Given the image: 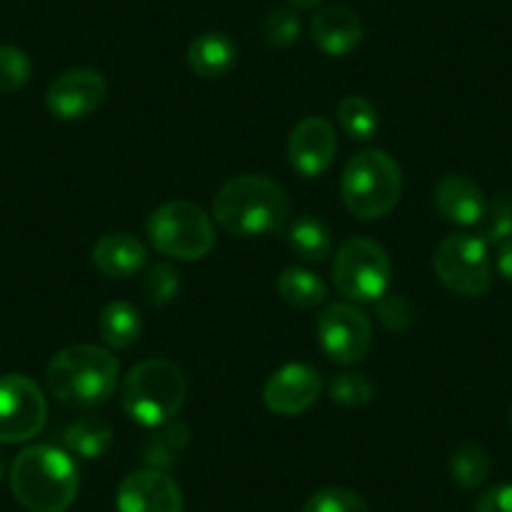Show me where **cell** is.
<instances>
[{"label": "cell", "instance_id": "cell-10", "mask_svg": "<svg viewBox=\"0 0 512 512\" xmlns=\"http://www.w3.org/2000/svg\"><path fill=\"white\" fill-rule=\"evenodd\" d=\"M317 337L332 362L349 367L372 349V322L352 304H329L317 322Z\"/></svg>", "mask_w": 512, "mask_h": 512}, {"label": "cell", "instance_id": "cell-37", "mask_svg": "<svg viewBox=\"0 0 512 512\" xmlns=\"http://www.w3.org/2000/svg\"><path fill=\"white\" fill-rule=\"evenodd\" d=\"M510 422H512V407H510Z\"/></svg>", "mask_w": 512, "mask_h": 512}, {"label": "cell", "instance_id": "cell-24", "mask_svg": "<svg viewBox=\"0 0 512 512\" xmlns=\"http://www.w3.org/2000/svg\"><path fill=\"white\" fill-rule=\"evenodd\" d=\"M339 126L354 141H369L379 128L377 108L362 96H347L337 108Z\"/></svg>", "mask_w": 512, "mask_h": 512}, {"label": "cell", "instance_id": "cell-12", "mask_svg": "<svg viewBox=\"0 0 512 512\" xmlns=\"http://www.w3.org/2000/svg\"><path fill=\"white\" fill-rule=\"evenodd\" d=\"M118 512H184V495L164 470H136L116 490Z\"/></svg>", "mask_w": 512, "mask_h": 512}, {"label": "cell", "instance_id": "cell-27", "mask_svg": "<svg viewBox=\"0 0 512 512\" xmlns=\"http://www.w3.org/2000/svg\"><path fill=\"white\" fill-rule=\"evenodd\" d=\"M329 397H332L334 405L349 407V410L367 407L374 397V384L362 372H342L329 384Z\"/></svg>", "mask_w": 512, "mask_h": 512}, {"label": "cell", "instance_id": "cell-3", "mask_svg": "<svg viewBox=\"0 0 512 512\" xmlns=\"http://www.w3.org/2000/svg\"><path fill=\"white\" fill-rule=\"evenodd\" d=\"M78 467L71 452L31 445L11 465V490L28 512H66L78 497Z\"/></svg>", "mask_w": 512, "mask_h": 512}, {"label": "cell", "instance_id": "cell-18", "mask_svg": "<svg viewBox=\"0 0 512 512\" xmlns=\"http://www.w3.org/2000/svg\"><path fill=\"white\" fill-rule=\"evenodd\" d=\"M186 58L196 76L221 78L234 71L236 61H239V46L229 33L209 31L191 41Z\"/></svg>", "mask_w": 512, "mask_h": 512}, {"label": "cell", "instance_id": "cell-7", "mask_svg": "<svg viewBox=\"0 0 512 512\" xmlns=\"http://www.w3.org/2000/svg\"><path fill=\"white\" fill-rule=\"evenodd\" d=\"M334 287L349 302L369 304L387 294L392 279L390 254L367 236L347 239L337 249L332 264Z\"/></svg>", "mask_w": 512, "mask_h": 512}, {"label": "cell", "instance_id": "cell-23", "mask_svg": "<svg viewBox=\"0 0 512 512\" xmlns=\"http://www.w3.org/2000/svg\"><path fill=\"white\" fill-rule=\"evenodd\" d=\"M492 470V460L487 450L475 442H465V445L455 447L450 455V475L455 485L462 490H477L487 482Z\"/></svg>", "mask_w": 512, "mask_h": 512}, {"label": "cell", "instance_id": "cell-14", "mask_svg": "<svg viewBox=\"0 0 512 512\" xmlns=\"http://www.w3.org/2000/svg\"><path fill=\"white\" fill-rule=\"evenodd\" d=\"M289 164L304 179H317L332 166L337 156V134L329 121L309 116L294 126L289 136Z\"/></svg>", "mask_w": 512, "mask_h": 512}, {"label": "cell", "instance_id": "cell-20", "mask_svg": "<svg viewBox=\"0 0 512 512\" xmlns=\"http://www.w3.org/2000/svg\"><path fill=\"white\" fill-rule=\"evenodd\" d=\"M289 246L302 262L322 264L332 254V231L322 219L304 214L289 226Z\"/></svg>", "mask_w": 512, "mask_h": 512}, {"label": "cell", "instance_id": "cell-19", "mask_svg": "<svg viewBox=\"0 0 512 512\" xmlns=\"http://www.w3.org/2000/svg\"><path fill=\"white\" fill-rule=\"evenodd\" d=\"M98 334L111 349H131L141 337V314L131 302H111L98 317Z\"/></svg>", "mask_w": 512, "mask_h": 512}, {"label": "cell", "instance_id": "cell-17", "mask_svg": "<svg viewBox=\"0 0 512 512\" xmlns=\"http://www.w3.org/2000/svg\"><path fill=\"white\" fill-rule=\"evenodd\" d=\"M149 262V251L126 231H113L101 236L93 246V264L98 272L108 279H131L141 272Z\"/></svg>", "mask_w": 512, "mask_h": 512}, {"label": "cell", "instance_id": "cell-34", "mask_svg": "<svg viewBox=\"0 0 512 512\" xmlns=\"http://www.w3.org/2000/svg\"><path fill=\"white\" fill-rule=\"evenodd\" d=\"M497 272L507 284H512V239L497 246Z\"/></svg>", "mask_w": 512, "mask_h": 512}, {"label": "cell", "instance_id": "cell-21", "mask_svg": "<svg viewBox=\"0 0 512 512\" xmlns=\"http://www.w3.org/2000/svg\"><path fill=\"white\" fill-rule=\"evenodd\" d=\"M71 455L83 457V460H98L108 452L113 442V427L103 417H81L63 432Z\"/></svg>", "mask_w": 512, "mask_h": 512}, {"label": "cell", "instance_id": "cell-35", "mask_svg": "<svg viewBox=\"0 0 512 512\" xmlns=\"http://www.w3.org/2000/svg\"><path fill=\"white\" fill-rule=\"evenodd\" d=\"M294 8H299V11H309V8H317L322 6L324 0H289Z\"/></svg>", "mask_w": 512, "mask_h": 512}, {"label": "cell", "instance_id": "cell-4", "mask_svg": "<svg viewBox=\"0 0 512 512\" xmlns=\"http://www.w3.org/2000/svg\"><path fill=\"white\" fill-rule=\"evenodd\" d=\"M186 402V377L169 359H146L128 369L121 382V407L136 425L164 427Z\"/></svg>", "mask_w": 512, "mask_h": 512}, {"label": "cell", "instance_id": "cell-33", "mask_svg": "<svg viewBox=\"0 0 512 512\" xmlns=\"http://www.w3.org/2000/svg\"><path fill=\"white\" fill-rule=\"evenodd\" d=\"M475 512H512V485L487 487L475 502Z\"/></svg>", "mask_w": 512, "mask_h": 512}, {"label": "cell", "instance_id": "cell-9", "mask_svg": "<svg viewBox=\"0 0 512 512\" xmlns=\"http://www.w3.org/2000/svg\"><path fill=\"white\" fill-rule=\"evenodd\" d=\"M48 402L43 390L26 374L0 377V442L21 445L43 432Z\"/></svg>", "mask_w": 512, "mask_h": 512}, {"label": "cell", "instance_id": "cell-31", "mask_svg": "<svg viewBox=\"0 0 512 512\" xmlns=\"http://www.w3.org/2000/svg\"><path fill=\"white\" fill-rule=\"evenodd\" d=\"M299 33H302V21L292 8H277L262 23L264 41L272 48H289L297 41Z\"/></svg>", "mask_w": 512, "mask_h": 512}, {"label": "cell", "instance_id": "cell-1", "mask_svg": "<svg viewBox=\"0 0 512 512\" xmlns=\"http://www.w3.org/2000/svg\"><path fill=\"white\" fill-rule=\"evenodd\" d=\"M121 379L118 359L98 344H71L53 354L46 367V387L61 405L93 410L106 405Z\"/></svg>", "mask_w": 512, "mask_h": 512}, {"label": "cell", "instance_id": "cell-22", "mask_svg": "<svg viewBox=\"0 0 512 512\" xmlns=\"http://www.w3.org/2000/svg\"><path fill=\"white\" fill-rule=\"evenodd\" d=\"M277 292L284 302L297 309H314L327 302L324 279L302 267L284 269L277 277Z\"/></svg>", "mask_w": 512, "mask_h": 512}, {"label": "cell", "instance_id": "cell-28", "mask_svg": "<svg viewBox=\"0 0 512 512\" xmlns=\"http://www.w3.org/2000/svg\"><path fill=\"white\" fill-rule=\"evenodd\" d=\"M302 512H369V505L349 487L329 485L314 492Z\"/></svg>", "mask_w": 512, "mask_h": 512}, {"label": "cell", "instance_id": "cell-11", "mask_svg": "<svg viewBox=\"0 0 512 512\" xmlns=\"http://www.w3.org/2000/svg\"><path fill=\"white\" fill-rule=\"evenodd\" d=\"M108 96V83L96 68H73L58 76L46 93V106L58 121H81L96 113Z\"/></svg>", "mask_w": 512, "mask_h": 512}, {"label": "cell", "instance_id": "cell-26", "mask_svg": "<svg viewBox=\"0 0 512 512\" xmlns=\"http://www.w3.org/2000/svg\"><path fill=\"white\" fill-rule=\"evenodd\" d=\"M477 236L487 246H500L502 241L512 239V194H500L487 201L485 214L477 224Z\"/></svg>", "mask_w": 512, "mask_h": 512}, {"label": "cell", "instance_id": "cell-29", "mask_svg": "<svg viewBox=\"0 0 512 512\" xmlns=\"http://www.w3.org/2000/svg\"><path fill=\"white\" fill-rule=\"evenodd\" d=\"M179 289V272L166 262L154 264L149 269V274L144 277V297L151 307H166V304H171L179 297Z\"/></svg>", "mask_w": 512, "mask_h": 512}, {"label": "cell", "instance_id": "cell-6", "mask_svg": "<svg viewBox=\"0 0 512 512\" xmlns=\"http://www.w3.org/2000/svg\"><path fill=\"white\" fill-rule=\"evenodd\" d=\"M151 244L176 262H199L214 249L216 229L211 216L191 201H166L149 216Z\"/></svg>", "mask_w": 512, "mask_h": 512}, {"label": "cell", "instance_id": "cell-16", "mask_svg": "<svg viewBox=\"0 0 512 512\" xmlns=\"http://www.w3.org/2000/svg\"><path fill=\"white\" fill-rule=\"evenodd\" d=\"M432 201H435V209L440 211L442 219L457 226H477L487 206L485 191L477 186V181L462 174L442 176L437 181Z\"/></svg>", "mask_w": 512, "mask_h": 512}, {"label": "cell", "instance_id": "cell-25", "mask_svg": "<svg viewBox=\"0 0 512 512\" xmlns=\"http://www.w3.org/2000/svg\"><path fill=\"white\" fill-rule=\"evenodd\" d=\"M186 442H189V430L181 422H169L164 425V432H159L156 437H151L144 447V460L149 462V467L154 470H169L179 460V452L184 450Z\"/></svg>", "mask_w": 512, "mask_h": 512}, {"label": "cell", "instance_id": "cell-15", "mask_svg": "<svg viewBox=\"0 0 512 512\" xmlns=\"http://www.w3.org/2000/svg\"><path fill=\"white\" fill-rule=\"evenodd\" d=\"M309 36L314 46L332 58L349 56L362 43L364 28L357 13L347 6H327L317 11L309 23Z\"/></svg>", "mask_w": 512, "mask_h": 512}, {"label": "cell", "instance_id": "cell-13", "mask_svg": "<svg viewBox=\"0 0 512 512\" xmlns=\"http://www.w3.org/2000/svg\"><path fill=\"white\" fill-rule=\"evenodd\" d=\"M322 395V374L302 362L284 364L264 384V405L282 417L304 415Z\"/></svg>", "mask_w": 512, "mask_h": 512}, {"label": "cell", "instance_id": "cell-2", "mask_svg": "<svg viewBox=\"0 0 512 512\" xmlns=\"http://www.w3.org/2000/svg\"><path fill=\"white\" fill-rule=\"evenodd\" d=\"M214 219L241 239L272 236L289 219V199L282 186L262 174H244L226 181L214 196Z\"/></svg>", "mask_w": 512, "mask_h": 512}, {"label": "cell", "instance_id": "cell-5", "mask_svg": "<svg viewBox=\"0 0 512 512\" xmlns=\"http://www.w3.org/2000/svg\"><path fill=\"white\" fill-rule=\"evenodd\" d=\"M402 196L400 164L382 149H364L349 159L342 174V201L362 221L390 214Z\"/></svg>", "mask_w": 512, "mask_h": 512}, {"label": "cell", "instance_id": "cell-36", "mask_svg": "<svg viewBox=\"0 0 512 512\" xmlns=\"http://www.w3.org/2000/svg\"><path fill=\"white\" fill-rule=\"evenodd\" d=\"M6 477V457H3V452H0V480Z\"/></svg>", "mask_w": 512, "mask_h": 512}, {"label": "cell", "instance_id": "cell-8", "mask_svg": "<svg viewBox=\"0 0 512 512\" xmlns=\"http://www.w3.org/2000/svg\"><path fill=\"white\" fill-rule=\"evenodd\" d=\"M437 279L460 297L477 299L492 287V267L487 244L480 236L450 234L437 244L432 254Z\"/></svg>", "mask_w": 512, "mask_h": 512}, {"label": "cell", "instance_id": "cell-32", "mask_svg": "<svg viewBox=\"0 0 512 512\" xmlns=\"http://www.w3.org/2000/svg\"><path fill=\"white\" fill-rule=\"evenodd\" d=\"M374 304H377L379 322L390 329V332H405L412 324L410 304H407L405 297H400V294H384V297L377 299Z\"/></svg>", "mask_w": 512, "mask_h": 512}, {"label": "cell", "instance_id": "cell-30", "mask_svg": "<svg viewBox=\"0 0 512 512\" xmlns=\"http://www.w3.org/2000/svg\"><path fill=\"white\" fill-rule=\"evenodd\" d=\"M31 58L18 46H0V93H16L31 81Z\"/></svg>", "mask_w": 512, "mask_h": 512}]
</instances>
